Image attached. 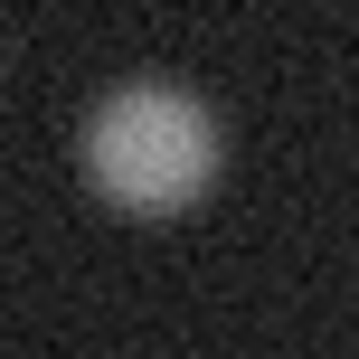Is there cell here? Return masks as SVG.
Segmentation results:
<instances>
[{
	"label": "cell",
	"instance_id": "6da1fadb",
	"mask_svg": "<svg viewBox=\"0 0 359 359\" xmlns=\"http://www.w3.org/2000/svg\"><path fill=\"white\" fill-rule=\"evenodd\" d=\"M86 180L133 217H170L217 180V114L189 86L133 76L86 114Z\"/></svg>",
	"mask_w": 359,
	"mask_h": 359
}]
</instances>
